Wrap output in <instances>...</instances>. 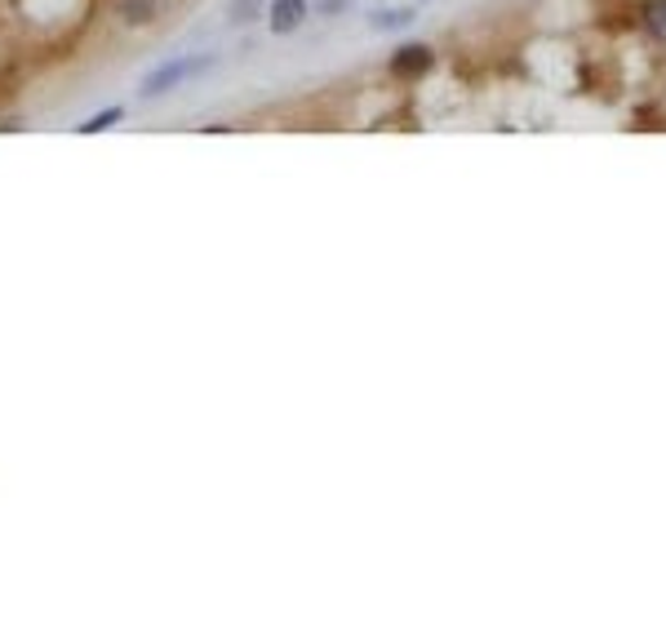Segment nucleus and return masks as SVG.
<instances>
[{
  "instance_id": "1",
  "label": "nucleus",
  "mask_w": 666,
  "mask_h": 631,
  "mask_svg": "<svg viewBox=\"0 0 666 631\" xmlns=\"http://www.w3.org/2000/svg\"><path fill=\"white\" fill-rule=\"evenodd\" d=\"M218 58L213 54H191V58H174V63H160L147 80H143V89H138V98L143 102H152V98H160V93H169V89H178L187 76H196V71H209Z\"/></svg>"
},
{
  "instance_id": "2",
  "label": "nucleus",
  "mask_w": 666,
  "mask_h": 631,
  "mask_svg": "<svg viewBox=\"0 0 666 631\" xmlns=\"http://www.w3.org/2000/svg\"><path fill=\"white\" fill-rule=\"evenodd\" d=\"M431 67H435V49L426 41H409V45L391 49V58H387V76L400 85H418Z\"/></svg>"
},
{
  "instance_id": "3",
  "label": "nucleus",
  "mask_w": 666,
  "mask_h": 631,
  "mask_svg": "<svg viewBox=\"0 0 666 631\" xmlns=\"http://www.w3.org/2000/svg\"><path fill=\"white\" fill-rule=\"evenodd\" d=\"M307 19H311V0H271V5H267L271 36H293Z\"/></svg>"
},
{
  "instance_id": "4",
  "label": "nucleus",
  "mask_w": 666,
  "mask_h": 631,
  "mask_svg": "<svg viewBox=\"0 0 666 631\" xmlns=\"http://www.w3.org/2000/svg\"><path fill=\"white\" fill-rule=\"evenodd\" d=\"M111 14H116L121 27L143 32V27H152V23L160 19V0H116V5H111Z\"/></svg>"
},
{
  "instance_id": "5",
  "label": "nucleus",
  "mask_w": 666,
  "mask_h": 631,
  "mask_svg": "<svg viewBox=\"0 0 666 631\" xmlns=\"http://www.w3.org/2000/svg\"><path fill=\"white\" fill-rule=\"evenodd\" d=\"M635 23H640V32L657 49H666V0H640V5H635Z\"/></svg>"
},
{
  "instance_id": "6",
  "label": "nucleus",
  "mask_w": 666,
  "mask_h": 631,
  "mask_svg": "<svg viewBox=\"0 0 666 631\" xmlns=\"http://www.w3.org/2000/svg\"><path fill=\"white\" fill-rule=\"evenodd\" d=\"M413 19H418V10H409V5H400V10H374L369 27L374 32H404V27H413Z\"/></svg>"
},
{
  "instance_id": "7",
  "label": "nucleus",
  "mask_w": 666,
  "mask_h": 631,
  "mask_svg": "<svg viewBox=\"0 0 666 631\" xmlns=\"http://www.w3.org/2000/svg\"><path fill=\"white\" fill-rule=\"evenodd\" d=\"M267 14V0H232L227 5V19L236 23V27H249V23H258Z\"/></svg>"
},
{
  "instance_id": "8",
  "label": "nucleus",
  "mask_w": 666,
  "mask_h": 631,
  "mask_svg": "<svg viewBox=\"0 0 666 631\" xmlns=\"http://www.w3.org/2000/svg\"><path fill=\"white\" fill-rule=\"evenodd\" d=\"M121 121H125V108H102V112H93L89 121H80V125H76V134H102V130L121 125Z\"/></svg>"
},
{
  "instance_id": "9",
  "label": "nucleus",
  "mask_w": 666,
  "mask_h": 631,
  "mask_svg": "<svg viewBox=\"0 0 666 631\" xmlns=\"http://www.w3.org/2000/svg\"><path fill=\"white\" fill-rule=\"evenodd\" d=\"M347 5H352V0H320V5H315V14H324V19H338Z\"/></svg>"
},
{
  "instance_id": "10",
  "label": "nucleus",
  "mask_w": 666,
  "mask_h": 631,
  "mask_svg": "<svg viewBox=\"0 0 666 631\" xmlns=\"http://www.w3.org/2000/svg\"><path fill=\"white\" fill-rule=\"evenodd\" d=\"M418 5H426V0H418Z\"/></svg>"
}]
</instances>
